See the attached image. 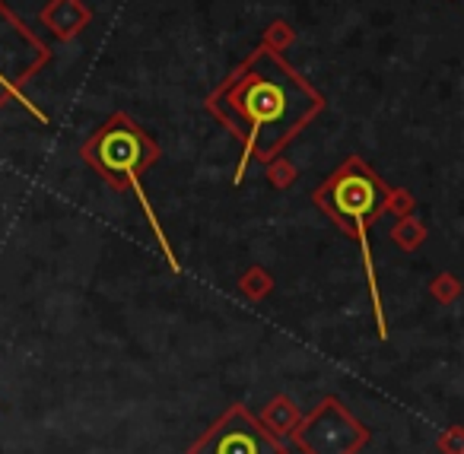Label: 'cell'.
Returning a JSON list of instances; mask_svg holds the SVG:
<instances>
[{
  "mask_svg": "<svg viewBox=\"0 0 464 454\" xmlns=\"http://www.w3.org/2000/svg\"><path fill=\"white\" fill-rule=\"evenodd\" d=\"M296 441L305 454H356L369 441L366 426L347 413L337 397H328L296 426Z\"/></svg>",
  "mask_w": 464,
  "mask_h": 454,
  "instance_id": "obj_6",
  "label": "cell"
},
{
  "mask_svg": "<svg viewBox=\"0 0 464 454\" xmlns=\"http://www.w3.org/2000/svg\"><path fill=\"white\" fill-rule=\"evenodd\" d=\"M324 96L284 58L261 42L217 90L204 109L242 143L236 185L248 162H271L324 111Z\"/></svg>",
  "mask_w": 464,
  "mask_h": 454,
  "instance_id": "obj_1",
  "label": "cell"
},
{
  "mask_svg": "<svg viewBox=\"0 0 464 454\" xmlns=\"http://www.w3.org/2000/svg\"><path fill=\"white\" fill-rule=\"evenodd\" d=\"M39 20L58 42H73L80 33L90 29L92 10L86 7L83 0H48Z\"/></svg>",
  "mask_w": 464,
  "mask_h": 454,
  "instance_id": "obj_7",
  "label": "cell"
},
{
  "mask_svg": "<svg viewBox=\"0 0 464 454\" xmlns=\"http://www.w3.org/2000/svg\"><path fill=\"white\" fill-rule=\"evenodd\" d=\"M432 295H439V299L455 295V280H451V276H439V280L432 283Z\"/></svg>",
  "mask_w": 464,
  "mask_h": 454,
  "instance_id": "obj_11",
  "label": "cell"
},
{
  "mask_svg": "<svg viewBox=\"0 0 464 454\" xmlns=\"http://www.w3.org/2000/svg\"><path fill=\"white\" fill-rule=\"evenodd\" d=\"M394 238H398L404 248H413V245L423 242V229H420V223H413V219H401L398 229H394Z\"/></svg>",
  "mask_w": 464,
  "mask_h": 454,
  "instance_id": "obj_9",
  "label": "cell"
},
{
  "mask_svg": "<svg viewBox=\"0 0 464 454\" xmlns=\"http://www.w3.org/2000/svg\"><path fill=\"white\" fill-rule=\"evenodd\" d=\"M188 454H286V445L236 403L194 441Z\"/></svg>",
  "mask_w": 464,
  "mask_h": 454,
  "instance_id": "obj_5",
  "label": "cell"
},
{
  "mask_svg": "<svg viewBox=\"0 0 464 454\" xmlns=\"http://www.w3.org/2000/svg\"><path fill=\"white\" fill-rule=\"evenodd\" d=\"M267 175H271L274 188H290L293 181H296V169H293L286 159H280V156L267 162Z\"/></svg>",
  "mask_w": 464,
  "mask_h": 454,
  "instance_id": "obj_8",
  "label": "cell"
},
{
  "mask_svg": "<svg viewBox=\"0 0 464 454\" xmlns=\"http://www.w3.org/2000/svg\"><path fill=\"white\" fill-rule=\"evenodd\" d=\"M312 200L334 219L337 229H343L350 238L360 242L362 264H366V276H369V293H372V305H375V321H379V337H388L382 299H379V283H375L372 248H369V229L392 210V188L375 175V169L369 162H362L360 156H347L318 185Z\"/></svg>",
  "mask_w": 464,
  "mask_h": 454,
  "instance_id": "obj_2",
  "label": "cell"
},
{
  "mask_svg": "<svg viewBox=\"0 0 464 454\" xmlns=\"http://www.w3.org/2000/svg\"><path fill=\"white\" fill-rule=\"evenodd\" d=\"M54 52L0 0V109L10 102H20L26 111H33L39 121H48L45 111H39L26 99V86L39 77L42 67H48Z\"/></svg>",
  "mask_w": 464,
  "mask_h": 454,
  "instance_id": "obj_4",
  "label": "cell"
},
{
  "mask_svg": "<svg viewBox=\"0 0 464 454\" xmlns=\"http://www.w3.org/2000/svg\"><path fill=\"white\" fill-rule=\"evenodd\" d=\"M160 156H162L160 143H156L134 118L124 115V111H115V115L80 147V159L90 162V166L102 175L105 185L115 188V191L137 194V204L147 213L150 229H153V236L160 238V245H162V255L172 264V270H179L172 245H169L166 232H162V226H160V217L153 213V204H150L147 191H143V185H140L143 172H147L150 166H156Z\"/></svg>",
  "mask_w": 464,
  "mask_h": 454,
  "instance_id": "obj_3",
  "label": "cell"
},
{
  "mask_svg": "<svg viewBox=\"0 0 464 454\" xmlns=\"http://www.w3.org/2000/svg\"><path fill=\"white\" fill-rule=\"evenodd\" d=\"M290 42H293V33L286 29V23H274V26H271V35H267L265 45H267V48H274V52H280V48L290 45Z\"/></svg>",
  "mask_w": 464,
  "mask_h": 454,
  "instance_id": "obj_10",
  "label": "cell"
}]
</instances>
